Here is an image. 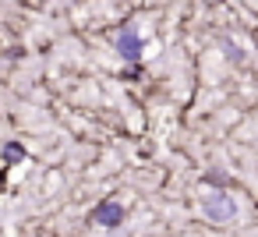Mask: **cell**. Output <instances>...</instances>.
Wrapping results in <instances>:
<instances>
[{
	"instance_id": "3957f363",
	"label": "cell",
	"mask_w": 258,
	"mask_h": 237,
	"mask_svg": "<svg viewBox=\"0 0 258 237\" xmlns=\"http://www.w3.org/2000/svg\"><path fill=\"white\" fill-rule=\"evenodd\" d=\"M120 219H124V205H117V202H103L92 209V223H99V226H120Z\"/></svg>"
},
{
	"instance_id": "277c9868",
	"label": "cell",
	"mask_w": 258,
	"mask_h": 237,
	"mask_svg": "<svg viewBox=\"0 0 258 237\" xmlns=\"http://www.w3.org/2000/svg\"><path fill=\"white\" fill-rule=\"evenodd\" d=\"M8 159H22V149L18 145H8Z\"/></svg>"
},
{
	"instance_id": "7a4b0ae2",
	"label": "cell",
	"mask_w": 258,
	"mask_h": 237,
	"mask_svg": "<svg viewBox=\"0 0 258 237\" xmlns=\"http://www.w3.org/2000/svg\"><path fill=\"white\" fill-rule=\"evenodd\" d=\"M117 50H120L124 61L135 64V61L142 57V36H138L135 29H120V32H117Z\"/></svg>"
},
{
	"instance_id": "6da1fadb",
	"label": "cell",
	"mask_w": 258,
	"mask_h": 237,
	"mask_svg": "<svg viewBox=\"0 0 258 237\" xmlns=\"http://www.w3.org/2000/svg\"><path fill=\"white\" fill-rule=\"evenodd\" d=\"M202 209H205V216H209L212 223H226V219L237 216V205L230 202L226 191H209V195L202 198Z\"/></svg>"
}]
</instances>
